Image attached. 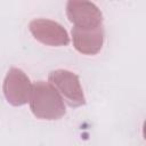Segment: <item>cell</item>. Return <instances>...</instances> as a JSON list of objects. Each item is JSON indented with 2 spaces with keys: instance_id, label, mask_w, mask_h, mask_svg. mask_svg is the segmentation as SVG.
<instances>
[{
  "instance_id": "cell-5",
  "label": "cell",
  "mask_w": 146,
  "mask_h": 146,
  "mask_svg": "<svg viewBox=\"0 0 146 146\" xmlns=\"http://www.w3.org/2000/svg\"><path fill=\"white\" fill-rule=\"evenodd\" d=\"M29 30L35 40L46 46L63 47L70 43L67 31L63 25L55 21L47 18H35L30 22Z\"/></svg>"
},
{
  "instance_id": "cell-6",
  "label": "cell",
  "mask_w": 146,
  "mask_h": 146,
  "mask_svg": "<svg viewBox=\"0 0 146 146\" xmlns=\"http://www.w3.org/2000/svg\"><path fill=\"white\" fill-rule=\"evenodd\" d=\"M71 33L73 46L80 54L94 56L102 50L105 40V30L103 25L94 29H79L73 26Z\"/></svg>"
},
{
  "instance_id": "cell-2",
  "label": "cell",
  "mask_w": 146,
  "mask_h": 146,
  "mask_svg": "<svg viewBox=\"0 0 146 146\" xmlns=\"http://www.w3.org/2000/svg\"><path fill=\"white\" fill-rule=\"evenodd\" d=\"M48 80L70 107H80L86 105L84 92L81 87L80 79L75 73L59 68L51 71L48 75Z\"/></svg>"
},
{
  "instance_id": "cell-4",
  "label": "cell",
  "mask_w": 146,
  "mask_h": 146,
  "mask_svg": "<svg viewBox=\"0 0 146 146\" xmlns=\"http://www.w3.org/2000/svg\"><path fill=\"white\" fill-rule=\"evenodd\" d=\"M66 16L74 27L94 29L103 25V13L91 1H67Z\"/></svg>"
},
{
  "instance_id": "cell-3",
  "label": "cell",
  "mask_w": 146,
  "mask_h": 146,
  "mask_svg": "<svg viewBox=\"0 0 146 146\" xmlns=\"http://www.w3.org/2000/svg\"><path fill=\"white\" fill-rule=\"evenodd\" d=\"M32 86L30 78L24 71L17 67H11L3 80V96L10 105L23 106L30 100Z\"/></svg>"
},
{
  "instance_id": "cell-1",
  "label": "cell",
  "mask_w": 146,
  "mask_h": 146,
  "mask_svg": "<svg viewBox=\"0 0 146 146\" xmlns=\"http://www.w3.org/2000/svg\"><path fill=\"white\" fill-rule=\"evenodd\" d=\"M30 108L36 119L55 121L62 119L65 113V104L57 90L46 81H36L32 86Z\"/></svg>"
}]
</instances>
